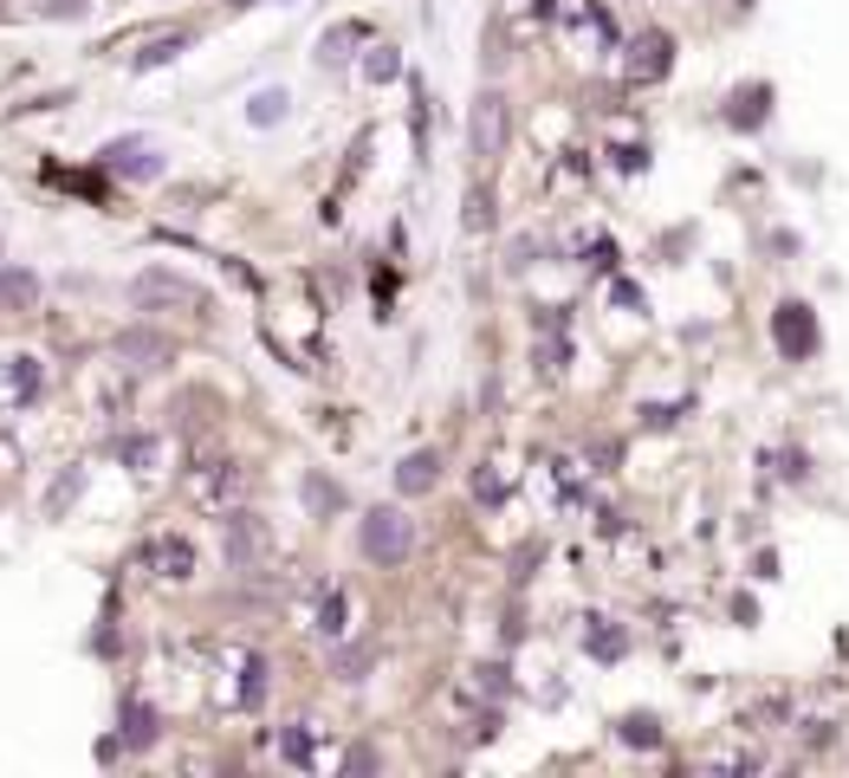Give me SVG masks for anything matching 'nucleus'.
<instances>
[{"label":"nucleus","mask_w":849,"mask_h":778,"mask_svg":"<svg viewBox=\"0 0 849 778\" xmlns=\"http://www.w3.org/2000/svg\"><path fill=\"white\" fill-rule=\"evenodd\" d=\"M130 305H144V312H208V293L182 273H169V266H149V273L130 279Z\"/></svg>","instance_id":"nucleus-1"},{"label":"nucleus","mask_w":849,"mask_h":778,"mask_svg":"<svg viewBox=\"0 0 849 778\" xmlns=\"http://www.w3.org/2000/svg\"><path fill=\"white\" fill-rule=\"evenodd\" d=\"M286 105H293V98H286V91L273 85V91H254V105H247V117H254L259 130H266V124H279V117H286Z\"/></svg>","instance_id":"nucleus-16"},{"label":"nucleus","mask_w":849,"mask_h":778,"mask_svg":"<svg viewBox=\"0 0 849 778\" xmlns=\"http://www.w3.org/2000/svg\"><path fill=\"white\" fill-rule=\"evenodd\" d=\"M33 305H39V273L0 266V312H33Z\"/></svg>","instance_id":"nucleus-8"},{"label":"nucleus","mask_w":849,"mask_h":778,"mask_svg":"<svg viewBox=\"0 0 849 778\" xmlns=\"http://www.w3.org/2000/svg\"><path fill=\"white\" fill-rule=\"evenodd\" d=\"M506 137H513V111H506V98L500 91H481L474 98V117H467V144H474V156H500L506 149Z\"/></svg>","instance_id":"nucleus-3"},{"label":"nucleus","mask_w":849,"mask_h":778,"mask_svg":"<svg viewBox=\"0 0 849 778\" xmlns=\"http://www.w3.org/2000/svg\"><path fill=\"white\" fill-rule=\"evenodd\" d=\"M364 668H369V649H344V656H337V674H344V681H357Z\"/></svg>","instance_id":"nucleus-27"},{"label":"nucleus","mask_w":849,"mask_h":778,"mask_svg":"<svg viewBox=\"0 0 849 778\" xmlns=\"http://www.w3.org/2000/svg\"><path fill=\"white\" fill-rule=\"evenodd\" d=\"M39 383H46V376H39V357H7V390H13L20 403H33Z\"/></svg>","instance_id":"nucleus-12"},{"label":"nucleus","mask_w":849,"mask_h":778,"mask_svg":"<svg viewBox=\"0 0 849 778\" xmlns=\"http://www.w3.org/2000/svg\"><path fill=\"white\" fill-rule=\"evenodd\" d=\"M591 649L603 656V662H616V656H623V636H616V630H591Z\"/></svg>","instance_id":"nucleus-26"},{"label":"nucleus","mask_w":849,"mask_h":778,"mask_svg":"<svg viewBox=\"0 0 849 778\" xmlns=\"http://www.w3.org/2000/svg\"><path fill=\"white\" fill-rule=\"evenodd\" d=\"M344 617H351V610H344V591H325V603H318V623H312V630H318V636H344Z\"/></svg>","instance_id":"nucleus-20"},{"label":"nucleus","mask_w":849,"mask_h":778,"mask_svg":"<svg viewBox=\"0 0 849 778\" xmlns=\"http://www.w3.org/2000/svg\"><path fill=\"white\" fill-rule=\"evenodd\" d=\"M486 221H493V215H486V195L474 188V195H467V227H486Z\"/></svg>","instance_id":"nucleus-30"},{"label":"nucleus","mask_w":849,"mask_h":778,"mask_svg":"<svg viewBox=\"0 0 849 778\" xmlns=\"http://www.w3.org/2000/svg\"><path fill=\"white\" fill-rule=\"evenodd\" d=\"M766 117V91H739L733 98V124H759Z\"/></svg>","instance_id":"nucleus-24"},{"label":"nucleus","mask_w":849,"mask_h":778,"mask_svg":"<svg viewBox=\"0 0 849 778\" xmlns=\"http://www.w3.org/2000/svg\"><path fill=\"white\" fill-rule=\"evenodd\" d=\"M182 46H188V33H162V39H149V46L137 52V59H130V66H137V72H149V66H169Z\"/></svg>","instance_id":"nucleus-14"},{"label":"nucleus","mask_w":849,"mask_h":778,"mask_svg":"<svg viewBox=\"0 0 849 778\" xmlns=\"http://www.w3.org/2000/svg\"><path fill=\"white\" fill-rule=\"evenodd\" d=\"M156 558H162V578H176V584H182V578H195V545H188V539H162V545H156Z\"/></svg>","instance_id":"nucleus-13"},{"label":"nucleus","mask_w":849,"mask_h":778,"mask_svg":"<svg viewBox=\"0 0 849 778\" xmlns=\"http://www.w3.org/2000/svg\"><path fill=\"white\" fill-rule=\"evenodd\" d=\"M364 39H369L364 20H344V27H332V33L318 39V59H325V66H344V59H351V46H364Z\"/></svg>","instance_id":"nucleus-11"},{"label":"nucleus","mask_w":849,"mask_h":778,"mask_svg":"<svg viewBox=\"0 0 849 778\" xmlns=\"http://www.w3.org/2000/svg\"><path fill=\"white\" fill-rule=\"evenodd\" d=\"M259 545H266V532L254 525V513H234V519H227V552H234V564H240V571L259 558Z\"/></svg>","instance_id":"nucleus-9"},{"label":"nucleus","mask_w":849,"mask_h":778,"mask_svg":"<svg viewBox=\"0 0 849 778\" xmlns=\"http://www.w3.org/2000/svg\"><path fill=\"white\" fill-rule=\"evenodd\" d=\"M105 169H117V176H137V183H149V176H162V156L149 144H111L105 149Z\"/></svg>","instance_id":"nucleus-7"},{"label":"nucleus","mask_w":849,"mask_h":778,"mask_svg":"<svg viewBox=\"0 0 849 778\" xmlns=\"http://www.w3.org/2000/svg\"><path fill=\"white\" fill-rule=\"evenodd\" d=\"M435 481H442V454H435V447H415V454L396 461V493H408V500L428 493Z\"/></svg>","instance_id":"nucleus-6"},{"label":"nucleus","mask_w":849,"mask_h":778,"mask_svg":"<svg viewBox=\"0 0 849 778\" xmlns=\"http://www.w3.org/2000/svg\"><path fill=\"white\" fill-rule=\"evenodd\" d=\"M396 72H403V52H396V46H369V59H364L369 85H389Z\"/></svg>","instance_id":"nucleus-15"},{"label":"nucleus","mask_w":849,"mask_h":778,"mask_svg":"<svg viewBox=\"0 0 849 778\" xmlns=\"http://www.w3.org/2000/svg\"><path fill=\"white\" fill-rule=\"evenodd\" d=\"M668 52H674V39H668V33H642V39H635L629 72H635V78H662L668 72Z\"/></svg>","instance_id":"nucleus-10"},{"label":"nucleus","mask_w":849,"mask_h":778,"mask_svg":"<svg viewBox=\"0 0 849 778\" xmlns=\"http://www.w3.org/2000/svg\"><path fill=\"white\" fill-rule=\"evenodd\" d=\"M474 493H481L486 506H500V500H506V481H500V474H486V467H481V474H474Z\"/></svg>","instance_id":"nucleus-25"},{"label":"nucleus","mask_w":849,"mask_h":778,"mask_svg":"<svg viewBox=\"0 0 849 778\" xmlns=\"http://www.w3.org/2000/svg\"><path fill=\"white\" fill-rule=\"evenodd\" d=\"M279 752H286L293 766H312V733H305V727H286V733H279Z\"/></svg>","instance_id":"nucleus-23"},{"label":"nucleus","mask_w":849,"mask_h":778,"mask_svg":"<svg viewBox=\"0 0 849 778\" xmlns=\"http://www.w3.org/2000/svg\"><path fill=\"white\" fill-rule=\"evenodd\" d=\"M772 337H778V351H784V357H811V351H817V318H811V305L784 298V305H778V318H772Z\"/></svg>","instance_id":"nucleus-4"},{"label":"nucleus","mask_w":849,"mask_h":778,"mask_svg":"<svg viewBox=\"0 0 849 778\" xmlns=\"http://www.w3.org/2000/svg\"><path fill=\"white\" fill-rule=\"evenodd\" d=\"M39 13H46V20H78L85 0H39Z\"/></svg>","instance_id":"nucleus-28"},{"label":"nucleus","mask_w":849,"mask_h":778,"mask_svg":"<svg viewBox=\"0 0 849 778\" xmlns=\"http://www.w3.org/2000/svg\"><path fill=\"white\" fill-rule=\"evenodd\" d=\"M616 733H623L629 746H662V720H655V713H629Z\"/></svg>","instance_id":"nucleus-18"},{"label":"nucleus","mask_w":849,"mask_h":778,"mask_svg":"<svg viewBox=\"0 0 849 778\" xmlns=\"http://www.w3.org/2000/svg\"><path fill=\"white\" fill-rule=\"evenodd\" d=\"M117 461H124V467H149V461H156V442H149V435H124V442H117Z\"/></svg>","instance_id":"nucleus-22"},{"label":"nucleus","mask_w":849,"mask_h":778,"mask_svg":"<svg viewBox=\"0 0 849 778\" xmlns=\"http://www.w3.org/2000/svg\"><path fill=\"white\" fill-rule=\"evenodd\" d=\"M124 740H130V746H149V740H156V713H149V707H137V701L124 707Z\"/></svg>","instance_id":"nucleus-19"},{"label":"nucleus","mask_w":849,"mask_h":778,"mask_svg":"<svg viewBox=\"0 0 849 778\" xmlns=\"http://www.w3.org/2000/svg\"><path fill=\"white\" fill-rule=\"evenodd\" d=\"M117 357H124L130 371H169V364H176V344L162 332H149V325H137V332L117 337Z\"/></svg>","instance_id":"nucleus-5"},{"label":"nucleus","mask_w":849,"mask_h":778,"mask_svg":"<svg viewBox=\"0 0 849 778\" xmlns=\"http://www.w3.org/2000/svg\"><path fill=\"white\" fill-rule=\"evenodd\" d=\"M240 701H247V707L266 701V662H259V656H254V662H240Z\"/></svg>","instance_id":"nucleus-21"},{"label":"nucleus","mask_w":849,"mask_h":778,"mask_svg":"<svg viewBox=\"0 0 849 778\" xmlns=\"http://www.w3.org/2000/svg\"><path fill=\"white\" fill-rule=\"evenodd\" d=\"M78 486H85V467H66V474H59V486L46 493V519H59V513H66V506L78 500Z\"/></svg>","instance_id":"nucleus-17"},{"label":"nucleus","mask_w":849,"mask_h":778,"mask_svg":"<svg viewBox=\"0 0 849 778\" xmlns=\"http://www.w3.org/2000/svg\"><path fill=\"white\" fill-rule=\"evenodd\" d=\"M357 545H364L369 564H403V558L415 552V525H408V513H396V506H376V513H364V525H357Z\"/></svg>","instance_id":"nucleus-2"},{"label":"nucleus","mask_w":849,"mask_h":778,"mask_svg":"<svg viewBox=\"0 0 849 778\" xmlns=\"http://www.w3.org/2000/svg\"><path fill=\"white\" fill-rule=\"evenodd\" d=\"M305 500L325 513V506H337V486H325V481H305Z\"/></svg>","instance_id":"nucleus-29"}]
</instances>
